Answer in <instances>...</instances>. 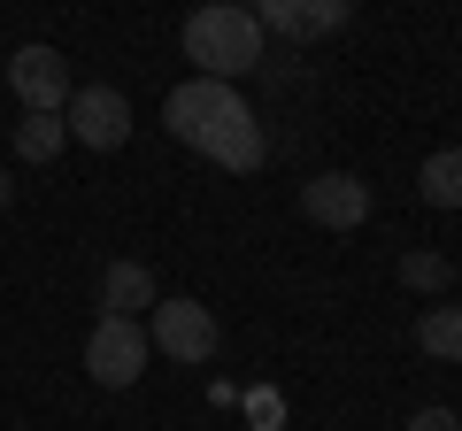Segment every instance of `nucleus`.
Wrapping results in <instances>:
<instances>
[{"instance_id":"nucleus-5","label":"nucleus","mask_w":462,"mask_h":431,"mask_svg":"<svg viewBox=\"0 0 462 431\" xmlns=\"http://www.w3.org/2000/svg\"><path fill=\"white\" fill-rule=\"evenodd\" d=\"M62 124H69V139H78V147L116 154L124 139H132V100L116 93V85H78V93H69V108H62Z\"/></svg>"},{"instance_id":"nucleus-6","label":"nucleus","mask_w":462,"mask_h":431,"mask_svg":"<svg viewBox=\"0 0 462 431\" xmlns=\"http://www.w3.org/2000/svg\"><path fill=\"white\" fill-rule=\"evenodd\" d=\"M300 216L324 224V232H355V224H370V185L355 170H316L300 185Z\"/></svg>"},{"instance_id":"nucleus-2","label":"nucleus","mask_w":462,"mask_h":431,"mask_svg":"<svg viewBox=\"0 0 462 431\" xmlns=\"http://www.w3.org/2000/svg\"><path fill=\"white\" fill-rule=\"evenodd\" d=\"M185 62H193V78H239V69L263 62V23H254V8H231V0H200L193 16H185Z\"/></svg>"},{"instance_id":"nucleus-12","label":"nucleus","mask_w":462,"mask_h":431,"mask_svg":"<svg viewBox=\"0 0 462 431\" xmlns=\"http://www.w3.org/2000/svg\"><path fill=\"white\" fill-rule=\"evenodd\" d=\"M416 193L431 208H462V147H439L424 170H416Z\"/></svg>"},{"instance_id":"nucleus-8","label":"nucleus","mask_w":462,"mask_h":431,"mask_svg":"<svg viewBox=\"0 0 462 431\" xmlns=\"http://www.w3.org/2000/svg\"><path fill=\"white\" fill-rule=\"evenodd\" d=\"M346 16H355L346 0H254V23L278 32V39H324V32H339Z\"/></svg>"},{"instance_id":"nucleus-13","label":"nucleus","mask_w":462,"mask_h":431,"mask_svg":"<svg viewBox=\"0 0 462 431\" xmlns=\"http://www.w3.org/2000/svg\"><path fill=\"white\" fill-rule=\"evenodd\" d=\"M447 278H455V262H447V254H431V247L401 254V285H409V293H447Z\"/></svg>"},{"instance_id":"nucleus-11","label":"nucleus","mask_w":462,"mask_h":431,"mask_svg":"<svg viewBox=\"0 0 462 431\" xmlns=\"http://www.w3.org/2000/svg\"><path fill=\"white\" fill-rule=\"evenodd\" d=\"M416 347H424L431 362H462V308L455 300H439V308L416 316Z\"/></svg>"},{"instance_id":"nucleus-4","label":"nucleus","mask_w":462,"mask_h":431,"mask_svg":"<svg viewBox=\"0 0 462 431\" xmlns=\"http://www.w3.org/2000/svg\"><path fill=\"white\" fill-rule=\"evenodd\" d=\"M147 339H154V354H170V362H185V370L216 362V347H224V332H216V316L200 308V300H154Z\"/></svg>"},{"instance_id":"nucleus-15","label":"nucleus","mask_w":462,"mask_h":431,"mask_svg":"<svg viewBox=\"0 0 462 431\" xmlns=\"http://www.w3.org/2000/svg\"><path fill=\"white\" fill-rule=\"evenodd\" d=\"M8 200H16V178H8V170H0V208H8Z\"/></svg>"},{"instance_id":"nucleus-10","label":"nucleus","mask_w":462,"mask_h":431,"mask_svg":"<svg viewBox=\"0 0 462 431\" xmlns=\"http://www.w3.org/2000/svg\"><path fill=\"white\" fill-rule=\"evenodd\" d=\"M62 147H69L62 108H23V124H16V154H23V162H54Z\"/></svg>"},{"instance_id":"nucleus-9","label":"nucleus","mask_w":462,"mask_h":431,"mask_svg":"<svg viewBox=\"0 0 462 431\" xmlns=\"http://www.w3.org/2000/svg\"><path fill=\"white\" fill-rule=\"evenodd\" d=\"M154 270L147 262H108L100 270V316H132L139 324V308H154Z\"/></svg>"},{"instance_id":"nucleus-1","label":"nucleus","mask_w":462,"mask_h":431,"mask_svg":"<svg viewBox=\"0 0 462 431\" xmlns=\"http://www.w3.org/2000/svg\"><path fill=\"white\" fill-rule=\"evenodd\" d=\"M162 124H170L178 147L208 154L216 170H263V154H270L254 108L239 100V85H224V78H185L178 93L162 100Z\"/></svg>"},{"instance_id":"nucleus-3","label":"nucleus","mask_w":462,"mask_h":431,"mask_svg":"<svg viewBox=\"0 0 462 431\" xmlns=\"http://www.w3.org/2000/svg\"><path fill=\"white\" fill-rule=\"evenodd\" d=\"M147 354H154V339L132 316H100L93 339H85V370H93V385H108V393H124V385L147 378Z\"/></svg>"},{"instance_id":"nucleus-7","label":"nucleus","mask_w":462,"mask_h":431,"mask_svg":"<svg viewBox=\"0 0 462 431\" xmlns=\"http://www.w3.org/2000/svg\"><path fill=\"white\" fill-rule=\"evenodd\" d=\"M8 93H16L23 108H69L78 78H69V62L54 47H16L8 54Z\"/></svg>"},{"instance_id":"nucleus-14","label":"nucleus","mask_w":462,"mask_h":431,"mask_svg":"<svg viewBox=\"0 0 462 431\" xmlns=\"http://www.w3.org/2000/svg\"><path fill=\"white\" fill-rule=\"evenodd\" d=\"M409 431H462V416H455V408H416Z\"/></svg>"},{"instance_id":"nucleus-16","label":"nucleus","mask_w":462,"mask_h":431,"mask_svg":"<svg viewBox=\"0 0 462 431\" xmlns=\"http://www.w3.org/2000/svg\"><path fill=\"white\" fill-rule=\"evenodd\" d=\"M231 8H254V0H231Z\"/></svg>"}]
</instances>
